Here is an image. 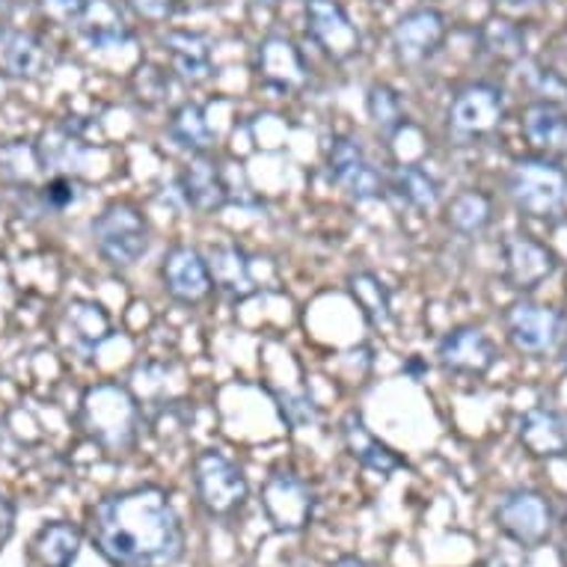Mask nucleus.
<instances>
[{"label":"nucleus","instance_id":"nucleus-1","mask_svg":"<svg viewBox=\"0 0 567 567\" xmlns=\"http://www.w3.org/2000/svg\"><path fill=\"white\" fill-rule=\"evenodd\" d=\"M93 540L116 567H169L185 553V532L167 493L134 487L93 508Z\"/></svg>","mask_w":567,"mask_h":567},{"label":"nucleus","instance_id":"nucleus-2","mask_svg":"<svg viewBox=\"0 0 567 567\" xmlns=\"http://www.w3.org/2000/svg\"><path fill=\"white\" fill-rule=\"evenodd\" d=\"M84 425L99 446L107 452H125L137 440V399L120 383H99L84 395Z\"/></svg>","mask_w":567,"mask_h":567},{"label":"nucleus","instance_id":"nucleus-3","mask_svg":"<svg viewBox=\"0 0 567 567\" xmlns=\"http://www.w3.org/2000/svg\"><path fill=\"white\" fill-rule=\"evenodd\" d=\"M505 187L514 208L538 220L558 217L567 208V173L549 158H520Z\"/></svg>","mask_w":567,"mask_h":567},{"label":"nucleus","instance_id":"nucleus-4","mask_svg":"<svg viewBox=\"0 0 567 567\" xmlns=\"http://www.w3.org/2000/svg\"><path fill=\"white\" fill-rule=\"evenodd\" d=\"M93 244L111 268H134L150 250V226L131 203H113L93 220Z\"/></svg>","mask_w":567,"mask_h":567},{"label":"nucleus","instance_id":"nucleus-5","mask_svg":"<svg viewBox=\"0 0 567 567\" xmlns=\"http://www.w3.org/2000/svg\"><path fill=\"white\" fill-rule=\"evenodd\" d=\"M194 484L199 503L212 517H229L241 512L247 499V478L224 452L208 449L194 461Z\"/></svg>","mask_w":567,"mask_h":567},{"label":"nucleus","instance_id":"nucleus-6","mask_svg":"<svg viewBox=\"0 0 567 567\" xmlns=\"http://www.w3.org/2000/svg\"><path fill=\"white\" fill-rule=\"evenodd\" d=\"M505 120V95L491 84H470L449 104V128L457 137L478 140L499 131Z\"/></svg>","mask_w":567,"mask_h":567},{"label":"nucleus","instance_id":"nucleus-7","mask_svg":"<svg viewBox=\"0 0 567 567\" xmlns=\"http://www.w3.org/2000/svg\"><path fill=\"white\" fill-rule=\"evenodd\" d=\"M505 330L514 348L523 353H549L565 336V316L553 307H540L532 300H520L505 312Z\"/></svg>","mask_w":567,"mask_h":567},{"label":"nucleus","instance_id":"nucleus-8","mask_svg":"<svg viewBox=\"0 0 567 567\" xmlns=\"http://www.w3.org/2000/svg\"><path fill=\"white\" fill-rule=\"evenodd\" d=\"M496 523L499 529L520 547H538L549 538L553 529V512L544 496L532 491L505 493L496 505Z\"/></svg>","mask_w":567,"mask_h":567},{"label":"nucleus","instance_id":"nucleus-9","mask_svg":"<svg viewBox=\"0 0 567 567\" xmlns=\"http://www.w3.org/2000/svg\"><path fill=\"white\" fill-rule=\"evenodd\" d=\"M307 33L336 63L357 56L363 45L357 24L336 0H307Z\"/></svg>","mask_w":567,"mask_h":567},{"label":"nucleus","instance_id":"nucleus-10","mask_svg":"<svg viewBox=\"0 0 567 567\" xmlns=\"http://www.w3.org/2000/svg\"><path fill=\"white\" fill-rule=\"evenodd\" d=\"M327 169L336 185L342 187L344 194L365 203V199H378L383 194V178L374 169V164L365 158L363 146L351 137H336L327 155Z\"/></svg>","mask_w":567,"mask_h":567},{"label":"nucleus","instance_id":"nucleus-11","mask_svg":"<svg viewBox=\"0 0 567 567\" xmlns=\"http://www.w3.org/2000/svg\"><path fill=\"white\" fill-rule=\"evenodd\" d=\"M261 505L279 532H300L312 520V491L295 473L270 475L261 487Z\"/></svg>","mask_w":567,"mask_h":567},{"label":"nucleus","instance_id":"nucleus-12","mask_svg":"<svg viewBox=\"0 0 567 567\" xmlns=\"http://www.w3.org/2000/svg\"><path fill=\"white\" fill-rule=\"evenodd\" d=\"M446 39V19L437 10H413L401 16L392 30V48L399 63L419 65L437 54Z\"/></svg>","mask_w":567,"mask_h":567},{"label":"nucleus","instance_id":"nucleus-13","mask_svg":"<svg viewBox=\"0 0 567 567\" xmlns=\"http://www.w3.org/2000/svg\"><path fill=\"white\" fill-rule=\"evenodd\" d=\"M505 277L517 291H532L544 286L556 274V252L547 244L535 241L529 235H508L503 241Z\"/></svg>","mask_w":567,"mask_h":567},{"label":"nucleus","instance_id":"nucleus-14","mask_svg":"<svg viewBox=\"0 0 567 567\" xmlns=\"http://www.w3.org/2000/svg\"><path fill=\"white\" fill-rule=\"evenodd\" d=\"M161 279H164V289L178 300V303H203L215 282H212V274H208V261L203 259V252H196L194 247H173V250L164 256V265H161Z\"/></svg>","mask_w":567,"mask_h":567},{"label":"nucleus","instance_id":"nucleus-15","mask_svg":"<svg viewBox=\"0 0 567 567\" xmlns=\"http://www.w3.org/2000/svg\"><path fill=\"white\" fill-rule=\"evenodd\" d=\"M440 365L452 374H466V378H482L496 363V344L491 336L478 327H457L440 342L437 348Z\"/></svg>","mask_w":567,"mask_h":567},{"label":"nucleus","instance_id":"nucleus-16","mask_svg":"<svg viewBox=\"0 0 567 567\" xmlns=\"http://www.w3.org/2000/svg\"><path fill=\"white\" fill-rule=\"evenodd\" d=\"M256 69H259L261 84L279 93H295L307 84V63L289 39L270 37L259 45L256 54Z\"/></svg>","mask_w":567,"mask_h":567},{"label":"nucleus","instance_id":"nucleus-17","mask_svg":"<svg viewBox=\"0 0 567 567\" xmlns=\"http://www.w3.org/2000/svg\"><path fill=\"white\" fill-rule=\"evenodd\" d=\"M182 190L190 208L203 212V215H215L229 203V187H226L224 169L217 167L215 161L205 152L194 155L182 169Z\"/></svg>","mask_w":567,"mask_h":567},{"label":"nucleus","instance_id":"nucleus-18","mask_svg":"<svg viewBox=\"0 0 567 567\" xmlns=\"http://www.w3.org/2000/svg\"><path fill=\"white\" fill-rule=\"evenodd\" d=\"M164 51L169 54V63L176 75L187 84H205L215 75V60H212V45L208 39L190 30H169L164 37Z\"/></svg>","mask_w":567,"mask_h":567},{"label":"nucleus","instance_id":"nucleus-19","mask_svg":"<svg viewBox=\"0 0 567 567\" xmlns=\"http://www.w3.org/2000/svg\"><path fill=\"white\" fill-rule=\"evenodd\" d=\"M523 134L547 158L567 155V113L553 102H535L523 111Z\"/></svg>","mask_w":567,"mask_h":567},{"label":"nucleus","instance_id":"nucleus-20","mask_svg":"<svg viewBox=\"0 0 567 567\" xmlns=\"http://www.w3.org/2000/svg\"><path fill=\"white\" fill-rule=\"evenodd\" d=\"M51 54L33 33L0 30V69L16 78H42L51 72Z\"/></svg>","mask_w":567,"mask_h":567},{"label":"nucleus","instance_id":"nucleus-21","mask_svg":"<svg viewBox=\"0 0 567 567\" xmlns=\"http://www.w3.org/2000/svg\"><path fill=\"white\" fill-rule=\"evenodd\" d=\"M520 443L535 457L567 455V416L549 408L529 410L520 419Z\"/></svg>","mask_w":567,"mask_h":567},{"label":"nucleus","instance_id":"nucleus-22","mask_svg":"<svg viewBox=\"0 0 567 567\" xmlns=\"http://www.w3.org/2000/svg\"><path fill=\"white\" fill-rule=\"evenodd\" d=\"M342 437H344V443H348V452H351V455L357 457L360 464L369 466V470H374V473L390 475L404 466V461H401V457L395 455L390 446H383L381 440L374 437L372 431L365 429L363 416H357V413H348V416H344Z\"/></svg>","mask_w":567,"mask_h":567},{"label":"nucleus","instance_id":"nucleus-23","mask_svg":"<svg viewBox=\"0 0 567 567\" xmlns=\"http://www.w3.org/2000/svg\"><path fill=\"white\" fill-rule=\"evenodd\" d=\"M78 28L86 37V42L95 48H116L125 45L131 39L128 21L111 0H86L84 12L78 19Z\"/></svg>","mask_w":567,"mask_h":567},{"label":"nucleus","instance_id":"nucleus-24","mask_svg":"<svg viewBox=\"0 0 567 567\" xmlns=\"http://www.w3.org/2000/svg\"><path fill=\"white\" fill-rule=\"evenodd\" d=\"M208 274H212V282L217 289L226 291L229 298L244 300L256 295V282H252L250 261H247V252L238 250V247H215L212 256H208Z\"/></svg>","mask_w":567,"mask_h":567},{"label":"nucleus","instance_id":"nucleus-25","mask_svg":"<svg viewBox=\"0 0 567 567\" xmlns=\"http://www.w3.org/2000/svg\"><path fill=\"white\" fill-rule=\"evenodd\" d=\"M81 549V532L72 523H48L33 540V558L39 567H72Z\"/></svg>","mask_w":567,"mask_h":567},{"label":"nucleus","instance_id":"nucleus-26","mask_svg":"<svg viewBox=\"0 0 567 567\" xmlns=\"http://www.w3.org/2000/svg\"><path fill=\"white\" fill-rule=\"evenodd\" d=\"M390 187L395 190L401 203H408L410 208L416 212H431L440 199L437 182L425 173V169L413 167V164H404V167H395L390 176Z\"/></svg>","mask_w":567,"mask_h":567},{"label":"nucleus","instance_id":"nucleus-27","mask_svg":"<svg viewBox=\"0 0 567 567\" xmlns=\"http://www.w3.org/2000/svg\"><path fill=\"white\" fill-rule=\"evenodd\" d=\"M493 205L491 196H484L482 190H464L457 194L446 208V224L461 235H478L491 226Z\"/></svg>","mask_w":567,"mask_h":567},{"label":"nucleus","instance_id":"nucleus-28","mask_svg":"<svg viewBox=\"0 0 567 567\" xmlns=\"http://www.w3.org/2000/svg\"><path fill=\"white\" fill-rule=\"evenodd\" d=\"M348 289H351V298L357 300V307L363 309V316L369 324L374 327H386L392 318V303H390V291L383 286L381 279L374 274H353L348 279Z\"/></svg>","mask_w":567,"mask_h":567},{"label":"nucleus","instance_id":"nucleus-29","mask_svg":"<svg viewBox=\"0 0 567 567\" xmlns=\"http://www.w3.org/2000/svg\"><path fill=\"white\" fill-rule=\"evenodd\" d=\"M69 327H72V333H75V342L84 344L86 351H93L102 342L111 339V318L104 312L99 303H90V300H75V303H69Z\"/></svg>","mask_w":567,"mask_h":567},{"label":"nucleus","instance_id":"nucleus-30","mask_svg":"<svg viewBox=\"0 0 567 567\" xmlns=\"http://www.w3.org/2000/svg\"><path fill=\"white\" fill-rule=\"evenodd\" d=\"M169 137L176 140L182 150H190L194 155L199 152L212 150V128H208V122H205L203 107H196V104H182L176 113H173V120H169Z\"/></svg>","mask_w":567,"mask_h":567},{"label":"nucleus","instance_id":"nucleus-31","mask_svg":"<svg viewBox=\"0 0 567 567\" xmlns=\"http://www.w3.org/2000/svg\"><path fill=\"white\" fill-rule=\"evenodd\" d=\"M39 155V167L42 169H54L56 176H63L65 169H75L84 158V150L69 131L63 128H51L42 134V143L37 146Z\"/></svg>","mask_w":567,"mask_h":567},{"label":"nucleus","instance_id":"nucleus-32","mask_svg":"<svg viewBox=\"0 0 567 567\" xmlns=\"http://www.w3.org/2000/svg\"><path fill=\"white\" fill-rule=\"evenodd\" d=\"M482 45L484 51L496 60H503V63H514V60H520L523 51H526V37H523V30L514 24V21L505 19H491L482 28Z\"/></svg>","mask_w":567,"mask_h":567},{"label":"nucleus","instance_id":"nucleus-33","mask_svg":"<svg viewBox=\"0 0 567 567\" xmlns=\"http://www.w3.org/2000/svg\"><path fill=\"white\" fill-rule=\"evenodd\" d=\"M369 116H372L374 128L392 137L404 128V104H401V95L392 90V86H372L369 93Z\"/></svg>","mask_w":567,"mask_h":567},{"label":"nucleus","instance_id":"nucleus-34","mask_svg":"<svg viewBox=\"0 0 567 567\" xmlns=\"http://www.w3.org/2000/svg\"><path fill=\"white\" fill-rule=\"evenodd\" d=\"M37 169H42L39 167L37 150H24L21 143H12V146L0 150V173L12 178V182L24 185V182L37 176Z\"/></svg>","mask_w":567,"mask_h":567},{"label":"nucleus","instance_id":"nucleus-35","mask_svg":"<svg viewBox=\"0 0 567 567\" xmlns=\"http://www.w3.org/2000/svg\"><path fill=\"white\" fill-rule=\"evenodd\" d=\"M42 208L45 212H65L69 205L78 203V185L69 176H54L42 187Z\"/></svg>","mask_w":567,"mask_h":567},{"label":"nucleus","instance_id":"nucleus-36","mask_svg":"<svg viewBox=\"0 0 567 567\" xmlns=\"http://www.w3.org/2000/svg\"><path fill=\"white\" fill-rule=\"evenodd\" d=\"M279 410H282V416H286L291 429H307V425L318 422V410L309 395H282Z\"/></svg>","mask_w":567,"mask_h":567},{"label":"nucleus","instance_id":"nucleus-37","mask_svg":"<svg viewBox=\"0 0 567 567\" xmlns=\"http://www.w3.org/2000/svg\"><path fill=\"white\" fill-rule=\"evenodd\" d=\"M45 12L51 19L56 21H65V24H78L81 19V12H84L86 0H39Z\"/></svg>","mask_w":567,"mask_h":567},{"label":"nucleus","instance_id":"nucleus-38","mask_svg":"<svg viewBox=\"0 0 567 567\" xmlns=\"http://www.w3.org/2000/svg\"><path fill=\"white\" fill-rule=\"evenodd\" d=\"M128 3L150 21H167L176 10V0H128Z\"/></svg>","mask_w":567,"mask_h":567},{"label":"nucleus","instance_id":"nucleus-39","mask_svg":"<svg viewBox=\"0 0 567 567\" xmlns=\"http://www.w3.org/2000/svg\"><path fill=\"white\" fill-rule=\"evenodd\" d=\"M496 7L508 16H529L532 10H538L540 0H496Z\"/></svg>","mask_w":567,"mask_h":567},{"label":"nucleus","instance_id":"nucleus-40","mask_svg":"<svg viewBox=\"0 0 567 567\" xmlns=\"http://www.w3.org/2000/svg\"><path fill=\"white\" fill-rule=\"evenodd\" d=\"M10 532H12V505L10 499L0 493V544L10 538Z\"/></svg>","mask_w":567,"mask_h":567},{"label":"nucleus","instance_id":"nucleus-41","mask_svg":"<svg viewBox=\"0 0 567 567\" xmlns=\"http://www.w3.org/2000/svg\"><path fill=\"white\" fill-rule=\"evenodd\" d=\"M333 567H372V565H365V561H357V558H342V561H336Z\"/></svg>","mask_w":567,"mask_h":567}]
</instances>
